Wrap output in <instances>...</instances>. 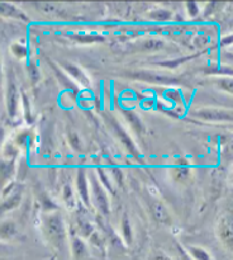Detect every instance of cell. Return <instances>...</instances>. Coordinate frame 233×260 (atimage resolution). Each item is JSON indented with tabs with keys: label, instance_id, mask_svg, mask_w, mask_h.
Here are the masks:
<instances>
[{
	"label": "cell",
	"instance_id": "cell-21",
	"mask_svg": "<svg viewBox=\"0 0 233 260\" xmlns=\"http://www.w3.org/2000/svg\"><path fill=\"white\" fill-rule=\"evenodd\" d=\"M152 18H154V19H167V18H170V13L169 12H164V10H160V12H156V13H152Z\"/></svg>",
	"mask_w": 233,
	"mask_h": 260
},
{
	"label": "cell",
	"instance_id": "cell-15",
	"mask_svg": "<svg viewBox=\"0 0 233 260\" xmlns=\"http://www.w3.org/2000/svg\"><path fill=\"white\" fill-rule=\"evenodd\" d=\"M218 85L220 89L233 94V78H223L218 80Z\"/></svg>",
	"mask_w": 233,
	"mask_h": 260
},
{
	"label": "cell",
	"instance_id": "cell-1",
	"mask_svg": "<svg viewBox=\"0 0 233 260\" xmlns=\"http://www.w3.org/2000/svg\"><path fill=\"white\" fill-rule=\"evenodd\" d=\"M45 231L50 243H52L56 248H61L65 241V228L61 221L60 216H48L45 221Z\"/></svg>",
	"mask_w": 233,
	"mask_h": 260
},
{
	"label": "cell",
	"instance_id": "cell-14",
	"mask_svg": "<svg viewBox=\"0 0 233 260\" xmlns=\"http://www.w3.org/2000/svg\"><path fill=\"white\" fill-rule=\"evenodd\" d=\"M153 213H154V217H156L159 221H161V222H166L167 218H169L167 217L166 210H165L160 203H156V205H154Z\"/></svg>",
	"mask_w": 233,
	"mask_h": 260
},
{
	"label": "cell",
	"instance_id": "cell-23",
	"mask_svg": "<svg viewBox=\"0 0 233 260\" xmlns=\"http://www.w3.org/2000/svg\"><path fill=\"white\" fill-rule=\"evenodd\" d=\"M187 9L190 10V14L191 15H195L197 14L198 9H197V5H195V3H187Z\"/></svg>",
	"mask_w": 233,
	"mask_h": 260
},
{
	"label": "cell",
	"instance_id": "cell-16",
	"mask_svg": "<svg viewBox=\"0 0 233 260\" xmlns=\"http://www.w3.org/2000/svg\"><path fill=\"white\" fill-rule=\"evenodd\" d=\"M72 38H75L79 42H94V41H103V37L96 35H72Z\"/></svg>",
	"mask_w": 233,
	"mask_h": 260
},
{
	"label": "cell",
	"instance_id": "cell-24",
	"mask_svg": "<svg viewBox=\"0 0 233 260\" xmlns=\"http://www.w3.org/2000/svg\"><path fill=\"white\" fill-rule=\"evenodd\" d=\"M70 141H71V144H72L73 147H79V139L75 134L70 135Z\"/></svg>",
	"mask_w": 233,
	"mask_h": 260
},
{
	"label": "cell",
	"instance_id": "cell-11",
	"mask_svg": "<svg viewBox=\"0 0 233 260\" xmlns=\"http://www.w3.org/2000/svg\"><path fill=\"white\" fill-rule=\"evenodd\" d=\"M124 117H126L127 121L129 122V124H131L132 127L134 128V131L136 132H141L142 131V124L141 122H139L138 117L136 116V114L133 113V112H124Z\"/></svg>",
	"mask_w": 233,
	"mask_h": 260
},
{
	"label": "cell",
	"instance_id": "cell-22",
	"mask_svg": "<svg viewBox=\"0 0 233 260\" xmlns=\"http://www.w3.org/2000/svg\"><path fill=\"white\" fill-rule=\"evenodd\" d=\"M123 228H124V236H126V240L128 243H131V231H129V225H128V221L124 218L123 220Z\"/></svg>",
	"mask_w": 233,
	"mask_h": 260
},
{
	"label": "cell",
	"instance_id": "cell-19",
	"mask_svg": "<svg viewBox=\"0 0 233 260\" xmlns=\"http://www.w3.org/2000/svg\"><path fill=\"white\" fill-rule=\"evenodd\" d=\"M20 201V197L19 196H14V197L12 198V200L7 201V202L3 205V210H10V208H14L17 207V205L19 203Z\"/></svg>",
	"mask_w": 233,
	"mask_h": 260
},
{
	"label": "cell",
	"instance_id": "cell-9",
	"mask_svg": "<svg viewBox=\"0 0 233 260\" xmlns=\"http://www.w3.org/2000/svg\"><path fill=\"white\" fill-rule=\"evenodd\" d=\"M94 190H95L96 203H98L99 208H100L104 213H108V211H109L108 202H106V198H105V194H104V192L100 189V188H99V185H95Z\"/></svg>",
	"mask_w": 233,
	"mask_h": 260
},
{
	"label": "cell",
	"instance_id": "cell-13",
	"mask_svg": "<svg viewBox=\"0 0 233 260\" xmlns=\"http://www.w3.org/2000/svg\"><path fill=\"white\" fill-rule=\"evenodd\" d=\"M72 251H73V258L76 260H81L83 259L84 254H85V246H84V244L81 243L80 240L75 239V240H73Z\"/></svg>",
	"mask_w": 233,
	"mask_h": 260
},
{
	"label": "cell",
	"instance_id": "cell-8",
	"mask_svg": "<svg viewBox=\"0 0 233 260\" xmlns=\"http://www.w3.org/2000/svg\"><path fill=\"white\" fill-rule=\"evenodd\" d=\"M65 69L68 71V73L71 74V75L73 76V78L77 79V80L80 81L81 84H84V85H88L89 80H88V79H86V76L84 75L83 73H81L80 69H77V68H76V66H72V65H71V63H66Z\"/></svg>",
	"mask_w": 233,
	"mask_h": 260
},
{
	"label": "cell",
	"instance_id": "cell-10",
	"mask_svg": "<svg viewBox=\"0 0 233 260\" xmlns=\"http://www.w3.org/2000/svg\"><path fill=\"white\" fill-rule=\"evenodd\" d=\"M190 254L195 260H214L212 258L209 253H207L205 250H203L202 248H197V246H191L189 249Z\"/></svg>",
	"mask_w": 233,
	"mask_h": 260
},
{
	"label": "cell",
	"instance_id": "cell-18",
	"mask_svg": "<svg viewBox=\"0 0 233 260\" xmlns=\"http://www.w3.org/2000/svg\"><path fill=\"white\" fill-rule=\"evenodd\" d=\"M12 52L14 53L15 56H18V57H25L28 53V50L24 47V46L15 43V45L12 46Z\"/></svg>",
	"mask_w": 233,
	"mask_h": 260
},
{
	"label": "cell",
	"instance_id": "cell-12",
	"mask_svg": "<svg viewBox=\"0 0 233 260\" xmlns=\"http://www.w3.org/2000/svg\"><path fill=\"white\" fill-rule=\"evenodd\" d=\"M77 187H79V190H80V194H81V197H83L84 202L88 203L89 202L88 189H86V182H85V177H84V173L83 172L79 173Z\"/></svg>",
	"mask_w": 233,
	"mask_h": 260
},
{
	"label": "cell",
	"instance_id": "cell-6",
	"mask_svg": "<svg viewBox=\"0 0 233 260\" xmlns=\"http://www.w3.org/2000/svg\"><path fill=\"white\" fill-rule=\"evenodd\" d=\"M111 126H113L114 131H115V134L118 135V137H119V139H121L122 141H123V144L126 145V147H127V149H128L129 151H131V152H133L134 155H137V152H136V149H134V145H133V142H132V141H131V139H129V137L127 136V134H126V132H124L123 129L121 128V126H119V124L116 123L115 121H113V119H111Z\"/></svg>",
	"mask_w": 233,
	"mask_h": 260
},
{
	"label": "cell",
	"instance_id": "cell-3",
	"mask_svg": "<svg viewBox=\"0 0 233 260\" xmlns=\"http://www.w3.org/2000/svg\"><path fill=\"white\" fill-rule=\"evenodd\" d=\"M194 114L205 121H233V111L225 109H203Z\"/></svg>",
	"mask_w": 233,
	"mask_h": 260
},
{
	"label": "cell",
	"instance_id": "cell-25",
	"mask_svg": "<svg viewBox=\"0 0 233 260\" xmlns=\"http://www.w3.org/2000/svg\"><path fill=\"white\" fill-rule=\"evenodd\" d=\"M230 43H233V35L228 36V37L223 38L222 40V45H230Z\"/></svg>",
	"mask_w": 233,
	"mask_h": 260
},
{
	"label": "cell",
	"instance_id": "cell-7",
	"mask_svg": "<svg viewBox=\"0 0 233 260\" xmlns=\"http://www.w3.org/2000/svg\"><path fill=\"white\" fill-rule=\"evenodd\" d=\"M2 14L7 15V17H13V18H18V19H23V20H28L27 17L23 15L22 12L14 8L13 5L7 4V3H2Z\"/></svg>",
	"mask_w": 233,
	"mask_h": 260
},
{
	"label": "cell",
	"instance_id": "cell-2",
	"mask_svg": "<svg viewBox=\"0 0 233 260\" xmlns=\"http://www.w3.org/2000/svg\"><path fill=\"white\" fill-rule=\"evenodd\" d=\"M219 238L229 250H233V215H227L219 223Z\"/></svg>",
	"mask_w": 233,
	"mask_h": 260
},
{
	"label": "cell",
	"instance_id": "cell-5",
	"mask_svg": "<svg viewBox=\"0 0 233 260\" xmlns=\"http://www.w3.org/2000/svg\"><path fill=\"white\" fill-rule=\"evenodd\" d=\"M129 76H132V78L141 79V80L151 81V83H160V84L176 83V80H175V79L166 78V76H164V75H157V74H152V73H143V71L132 73V74H129Z\"/></svg>",
	"mask_w": 233,
	"mask_h": 260
},
{
	"label": "cell",
	"instance_id": "cell-17",
	"mask_svg": "<svg viewBox=\"0 0 233 260\" xmlns=\"http://www.w3.org/2000/svg\"><path fill=\"white\" fill-rule=\"evenodd\" d=\"M15 233V229L13 223H4L2 228V238L3 239H9L13 234Z\"/></svg>",
	"mask_w": 233,
	"mask_h": 260
},
{
	"label": "cell",
	"instance_id": "cell-4",
	"mask_svg": "<svg viewBox=\"0 0 233 260\" xmlns=\"http://www.w3.org/2000/svg\"><path fill=\"white\" fill-rule=\"evenodd\" d=\"M17 103H18L17 86H15L13 76H9V84H8V90H7V104H8V111H9V114L12 117L14 116L15 111H17Z\"/></svg>",
	"mask_w": 233,
	"mask_h": 260
},
{
	"label": "cell",
	"instance_id": "cell-20",
	"mask_svg": "<svg viewBox=\"0 0 233 260\" xmlns=\"http://www.w3.org/2000/svg\"><path fill=\"white\" fill-rule=\"evenodd\" d=\"M144 48H148V50H157V48L162 47V42L161 41H154V40H149L147 42H144Z\"/></svg>",
	"mask_w": 233,
	"mask_h": 260
}]
</instances>
